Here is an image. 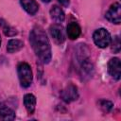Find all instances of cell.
Segmentation results:
<instances>
[{
	"mask_svg": "<svg viewBox=\"0 0 121 121\" xmlns=\"http://www.w3.org/2000/svg\"><path fill=\"white\" fill-rule=\"evenodd\" d=\"M29 42L38 58L43 63H48L52 56L51 46L47 35L42 26H36L32 28L29 34Z\"/></svg>",
	"mask_w": 121,
	"mask_h": 121,
	"instance_id": "cell-1",
	"label": "cell"
},
{
	"mask_svg": "<svg viewBox=\"0 0 121 121\" xmlns=\"http://www.w3.org/2000/svg\"><path fill=\"white\" fill-rule=\"evenodd\" d=\"M17 72H18V78H19L21 86L24 88L29 87L33 80V74L29 64L26 62L19 63L17 67Z\"/></svg>",
	"mask_w": 121,
	"mask_h": 121,
	"instance_id": "cell-2",
	"label": "cell"
},
{
	"mask_svg": "<svg viewBox=\"0 0 121 121\" xmlns=\"http://www.w3.org/2000/svg\"><path fill=\"white\" fill-rule=\"evenodd\" d=\"M93 40L96 46L100 48H106L110 45L112 38L108 30L105 28H98L93 34Z\"/></svg>",
	"mask_w": 121,
	"mask_h": 121,
	"instance_id": "cell-3",
	"label": "cell"
},
{
	"mask_svg": "<svg viewBox=\"0 0 121 121\" xmlns=\"http://www.w3.org/2000/svg\"><path fill=\"white\" fill-rule=\"evenodd\" d=\"M105 17L111 23L119 25L121 22V6L119 3H113L105 14Z\"/></svg>",
	"mask_w": 121,
	"mask_h": 121,
	"instance_id": "cell-4",
	"label": "cell"
},
{
	"mask_svg": "<svg viewBox=\"0 0 121 121\" xmlns=\"http://www.w3.org/2000/svg\"><path fill=\"white\" fill-rule=\"evenodd\" d=\"M49 33L53 38L54 42L58 44H61L65 41V34L62 26L59 24H53L49 27Z\"/></svg>",
	"mask_w": 121,
	"mask_h": 121,
	"instance_id": "cell-5",
	"label": "cell"
},
{
	"mask_svg": "<svg viewBox=\"0 0 121 121\" xmlns=\"http://www.w3.org/2000/svg\"><path fill=\"white\" fill-rule=\"evenodd\" d=\"M60 96H61V99L63 101H65L66 103H70V102H72L74 100H77L78 97V88L75 85L70 84L65 89H63L61 91Z\"/></svg>",
	"mask_w": 121,
	"mask_h": 121,
	"instance_id": "cell-6",
	"label": "cell"
},
{
	"mask_svg": "<svg viewBox=\"0 0 121 121\" xmlns=\"http://www.w3.org/2000/svg\"><path fill=\"white\" fill-rule=\"evenodd\" d=\"M108 72L116 80L120 79L121 76V63L118 58H112L108 62Z\"/></svg>",
	"mask_w": 121,
	"mask_h": 121,
	"instance_id": "cell-7",
	"label": "cell"
},
{
	"mask_svg": "<svg viewBox=\"0 0 121 121\" xmlns=\"http://www.w3.org/2000/svg\"><path fill=\"white\" fill-rule=\"evenodd\" d=\"M20 4L23 9L30 15L36 14L39 9V5L35 0H20Z\"/></svg>",
	"mask_w": 121,
	"mask_h": 121,
	"instance_id": "cell-8",
	"label": "cell"
},
{
	"mask_svg": "<svg viewBox=\"0 0 121 121\" xmlns=\"http://www.w3.org/2000/svg\"><path fill=\"white\" fill-rule=\"evenodd\" d=\"M66 33H67V36H68V38L70 40H76V39H78L79 37V35L81 33L80 26L77 23L72 22L67 26Z\"/></svg>",
	"mask_w": 121,
	"mask_h": 121,
	"instance_id": "cell-9",
	"label": "cell"
},
{
	"mask_svg": "<svg viewBox=\"0 0 121 121\" xmlns=\"http://www.w3.org/2000/svg\"><path fill=\"white\" fill-rule=\"evenodd\" d=\"M80 61V69L82 72V75L87 76V77H92L94 73V65L89 60V58H85L79 60Z\"/></svg>",
	"mask_w": 121,
	"mask_h": 121,
	"instance_id": "cell-10",
	"label": "cell"
},
{
	"mask_svg": "<svg viewBox=\"0 0 121 121\" xmlns=\"http://www.w3.org/2000/svg\"><path fill=\"white\" fill-rule=\"evenodd\" d=\"M24 105L28 113H33L36 107V97L32 94H26L24 96Z\"/></svg>",
	"mask_w": 121,
	"mask_h": 121,
	"instance_id": "cell-11",
	"label": "cell"
},
{
	"mask_svg": "<svg viewBox=\"0 0 121 121\" xmlns=\"http://www.w3.org/2000/svg\"><path fill=\"white\" fill-rule=\"evenodd\" d=\"M50 16L54 21H56L58 23L63 22L65 19V14H64L63 10L59 6H53L50 9Z\"/></svg>",
	"mask_w": 121,
	"mask_h": 121,
	"instance_id": "cell-12",
	"label": "cell"
},
{
	"mask_svg": "<svg viewBox=\"0 0 121 121\" xmlns=\"http://www.w3.org/2000/svg\"><path fill=\"white\" fill-rule=\"evenodd\" d=\"M24 47V43L21 40L18 39H11L9 41L8 45H7V50L9 53L12 54V53H16L18 51H20L22 48Z\"/></svg>",
	"mask_w": 121,
	"mask_h": 121,
	"instance_id": "cell-13",
	"label": "cell"
},
{
	"mask_svg": "<svg viewBox=\"0 0 121 121\" xmlns=\"http://www.w3.org/2000/svg\"><path fill=\"white\" fill-rule=\"evenodd\" d=\"M15 119V112L7 106H0V120H13Z\"/></svg>",
	"mask_w": 121,
	"mask_h": 121,
	"instance_id": "cell-14",
	"label": "cell"
},
{
	"mask_svg": "<svg viewBox=\"0 0 121 121\" xmlns=\"http://www.w3.org/2000/svg\"><path fill=\"white\" fill-rule=\"evenodd\" d=\"M99 107L101 108V110L104 112L107 113V112H110L112 110L113 104L109 100H100L99 101Z\"/></svg>",
	"mask_w": 121,
	"mask_h": 121,
	"instance_id": "cell-15",
	"label": "cell"
},
{
	"mask_svg": "<svg viewBox=\"0 0 121 121\" xmlns=\"http://www.w3.org/2000/svg\"><path fill=\"white\" fill-rule=\"evenodd\" d=\"M112 43V50L113 51V53H119L120 49H121V43H120V38L118 35L113 37V40L111 41Z\"/></svg>",
	"mask_w": 121,
	"mask_h": 121,
	"instance_id": "cell-16",
	"label": "cell"
},
{
	"mask_svg": "<svg viewBox=\"0 0 121 121\" xmlns=\"http://www.w3.org/2000/svg\"><path fill=\"white\" fill-rule=\"evenodd\" d=\"M3 31H4L5 35L6 36H9V37H11V36H14V35L17 34V31L14 28H12L11 26H8L7 24H5L3 26Z\"/></svg>",
	"mask_w": 121,
	"mask_h": 121,
	"instance_id": "cell-17",
	"label": "cell"
},
{
	"mask_svg": "<svg viewBox=\"0 0 121 121\" xmlns=\"http://www.w3.org/2000/svg\"><path fill=\"white\" fill-rule=\"evenodd\" d=\"M63 7H68L69 5V0H58Z\"/></svg>",
	"mask_w": 121,
	"mask_h": 121,
	"instance_id": "cell-18",
	"label": "cell"
},
{
	"mask_svg": "<svg viewBox=\"0 0 121 121\" xmlns=\"http://www.w3.org/2000/svg\"><path fill=\"white\" fill-rule=\"evenodd\" d=\"M41 1H43V2H44V3H49L51 0H41Z\"/></svg>",
	"mask_w": 121,
	"mask_h": 121,
	"instance_id": "cell-19",
	"label": "cell"
},
{
	"mask_svg": "<svg viewBox=\"0 0 121 121\" xmlns=\"http://www.w3.org/2000/svg\"><path fill=\"white\" fill-rule=\"evenodd\" d=\"M0 46H1V37H0Z\"/></svg>",
	"mask_w": 121,
	"mask_h": 121,
	"instance_id": "cell-20",
	"label": "cell"
}]
</instances>
